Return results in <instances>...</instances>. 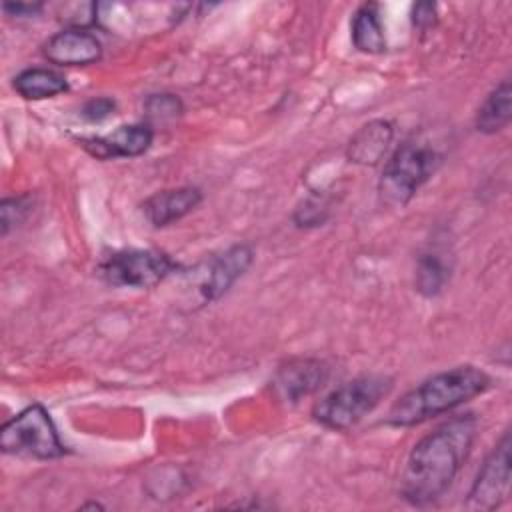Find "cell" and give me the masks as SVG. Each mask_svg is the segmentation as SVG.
I'll return each instance as SVG.
<instances>
[{
    "label": "cell",
    "mask_w": 512,
    "mask_h": 512,
    "mask_svg": "<svg viewBox=\"0 0 512 512\" xmlns=\"http://www.w3.org/2000/svg\"><path fill=\"white\" fill-rule=\"evenodd\" d=\"M478 430L474 414L446 420L426 434L410 452L402 478L400 494L414 506L438 500L454 482L470 454Z\"/></svg>",
    "instance_id": "6da1fadb"
},
{
    "label": "cell",
    "mask_w": 512,
    "mask_h": 512,
    "mask_svg": "<svg viewBox=\"0 0 512 512\" xmlns=\"http://www.w3.org/2000/svg\"><path fill=\"white\" fill-rule=\"evenodd\" d=\"M490 386L486 372L474 366H456L434 374L420 386L406 392L386 418L390 426H414L432 416L444 414L470 398L482 394Z\"/></svg>",
    "instance_id": "7a4b0ae2"
},
{
    "label": "cell",
    "mask_w": 512,
    "mask_h": 512,
    "mask_svg": "<svg viewBox=\"0 0 512 512\" xmlns=\"http://www.w3.org/2000/svg\"><path fill=\"white\" fill-rule=\"evenodd\" d=\"M438 164L440 154L430 142L416 138L406 140L384 164L378 182L380 200L392 208L408 204L418 188L434 174Z\"/></svg>",
    "instance_id": "3957f363"
},
{
    "label": "cell",
    "mask_w": 512,
    "mask_h": 512,
    "mask_svg": "<svg viewBox=\"0 0 512 512\" xmlns=\"http://www.w3.org/2000/svg\"><path fill=\"white\" fill-rule=\"evenodd\" d=\"M390 390L392 378L384 374H364L316 402L312 416L330 430H348L372 412Z\"/></svg>",
    "instance_id": "277c9868"
},
{
    "label": "cell",
    "mask_w": 512,
    "mask_h": 512,
    "mask_svg": "<svg viewBox=\"0 0 512 512\" xmlns=\"http://www.w3.org/2000/svg\"><path fill=\"white\" fill-rule=\"evenodd\" d=\"M0 448L4 454L54 460L64 456V444L44 406L32 404L0 428Z\"/></svg>",
    "instance_id": "5b68a950"
},
{
    "label": "cell",
    "mask_w": 512,
    "mask_h": 512,
    "mask_svg": "<svg viewBox=\"0 0 512 512\" xmlns=\"http://www.w3.org/2000/svg\"><path fill=\"white\" fill-rule=\"evenodd\" d=\"M176 262L158 250H120L100 264V276L110 286L150 288L176 270Z\"/></svg>",
    "instance_id": "8992f818"
},
{
    "label": "cell",
    "mask_w": 512,
    "mask_h": 512,
    "mask_svg": "<svg viewBox=\"0 0 512 512\" xmlns=\"http://www.w3.org/2000/svg\"><path fill=\"white\" fill-rule=\"evenodd\" d=\"M510 448H512L510 432H504L500 442L484 460L470 488L468 502H466L470 510H494L508 498L510 478H512Z\"/></svg>",
    "instance_id": "52a82bcc"
},
{
    "label": "cell",
    "mask_w": 512,
    "mask_h": 512,
    "mask_svg": "<svg viewBox=\"0 0 512 512\" xmlns=\"http://www.w3.org/2000/svg\"><path fill=\"white\" fill-rule=\"evenodd\" d=\"M254 252L246 244H236L222 254H216L196 266L192 278H196V288L202 302H212L220 298L228 288L248 270Z\"/></svg>",
    "instance_id": "ba28073f"
},
{
    "label": "cell",
    "mask_w": 512,
    "mask_h": 512,
    "mask_svg": "<svg viewBox=\"0 0 512 512\" xmlns=\"http://www.w3.org/2000/svg\"><path fill=\"white\" fill-rule=\"evenodd\" d=\"M42 54L58 66H86L100 60L102 44L84 28H66L44 44Z\"/></svg>",
    "instance_id": "9c48e42d"
},
{
    "label": "cell",
    "mask_w": 512,
    "mask_h": 512,
    "mask_svg": "<svg viewBox=\"0 0 512 512\" xmlns=\"http://www.w3.org/2000/svg\"><path fill=\"white\" fill-rule=\"evenodd\" d=\"M80 144L96 158H132L144 154L150 148L152 128L148 124H128L106 136L82 138Z\"/></svg>",
    "instance_id": "30bf717a"
},
{
    "label": "cell",
    "mask_w": 512,
    "mask_h": 512,
    "mask_svg": "<svg viewBox=\"0 0 512 512\" xmlns=\"http://www.w3.org/2000/svg\"><path fill=\"white\" fill-rule=\"evenodd\" d=\"M328 376V368L320 360L300 358L282 366L274 378L278 396L286 402H298L302 396L318 390Z\"/></svg>",
    "instance_id": "8fae6325"
},
{
    "label": "cell",
    "mask_w": 512,
    "mask_h": 512,
    "mask_svg": "<svg viewBox=\"0 0 512 512\" xmlns=\"http://www.w3.org/2000/svg\"><path fill=\"white\" fill-rule=\"evenodd\" d=\"M202 200V194L194 186H180V188H170L152 194L144 204V216L148 222L156 228L168 226L180 218H184L188 212H192Z\"/></svg>",
    "instance_id": "7c38bea8"
},
{
    "label": "cell",
    "mask_w": 512,
    "mask_h": 512,
    "mask_svg": "<svg viewBox=\"0 0 512 512\" xmlns=\"http://www.w3.org/2000/svg\"><path fill=\"white\" fill-rule=\"evenodd\" d=\"M394 130L392 124L386 120H372L364 124L348 144V158L354 164L374 166L386 154L392 142Z\"/></svg>",
    "instance_id": "4fadbf2b"
},
{
    "label": "cell",
    "mask_w": 512,
    "mask_h": 512,
    "mask_svg": "<svg viewBox=\"0 0 512 512\" xmlns=\"http://www.w3.org/2000/svg\"><path fill=\"white\" fill-rule=\"evenodd\" d=\"M510 118H512L510 80H502L478 108L476 130L484 134H496L508 126Z\"/></svg>",
    "instance_id": "5bb4252c"
},
{
    "label": "cell",
    "mask_w": 512,
    "mask_h": 512,
    "mask_svg": "<svg viewBox=\"0 0 512 512\" xmlns=\"http://www.w3.org/2000/svg\"><path fill=\"white\" fill-rule=\"evenodd\" d=\"M352 42L364 54H380L386 50L384 26L376 4H364L352 18Z\"/></svg>",
    "instance_id": "9a60e30c"
},
{
    "label": "cell",
    "mask_w": 512,
    "mask_h": 512,
    "mask_svg": "<svg viewBox=\"0 0 512 512\" xmlns=\"http://www.w3.org/2000/svg\"><path fill=\"white\" fill-rule=\"evenodd\" d=\"M14 90L26 100H44L68 90L62 74L48 68H28L14 78Z\"/></svg>",
    "instance_id": "2e32d148"
},
{
    "label": "cell",
    "mask_w": 512,
    "mask_h": 512,
    "mask_svg": "<svg viewBox=\"0 0 512 512\" xmlns=\"http://www.w3.org/2000/svg\"><path fill=\"white\" fill-rule=\"evenodd\" d=\"M450 278V264L438 250L424 252L416 266V290L424 296H436L442 292Z\"/></svg>",
    "instance_id": "e0dca14e"
},
{
    "label": "cell",
    "mask_w": 512,
    "mask_h": 512,
    "mask_svg": "<svg viewBox=\"0 0 512 512\" xmlns=\"http://www.w3.org/2000/svg\"><path fill=\"white\" fill-rule=\"evenodd\" d=\"M146 116L158 122L174 120L176 116L182 114V102L174 94H152L144 102Z\"/></svg>",
    "instance_id": "ac0fdd59"
},
{
    "label": "cell",
    "mask_w": 512,
    "mask_h": 512,
    "mask_svg": "<svg viewBox=\"0 0 512 512\" xmlns=\"http://www.w3.org/2000/svg\"><path fill=\"white\" fill-rule=\"evenodd\" d=\"M0 210H2V234H8V230L24 218V214L28 212V204L24 198H4Z\"/></svg>",
    "instance_id": "d6986e66"
},
{
    "label": "cell",
    "mask_w": 512,
    "mask_h": 512,
    "mask_svg": "<svg viewBox=\"0 0 512 512\" xmlns=\"http://www.w3.org/2000/svg\"><path fill=\"white\" fill-rule=\"evenodd\" d=\"M114 108H116V104H114L112 98L100 96V98L88 100V102L82 106L80 114H82V118H86V120H90V122H100V120L108 118L110 114H114Z\"/></svg>",
    "instance_id": "ffe728a7"
},
{
    "label": "cell",
    "mask_w": 512,
    "mask_h": 512,
    "mask_svg": "<svg viewBox=\"0 0 512 512\" xmlns=\"http://www.w3.org/2000/svg\"><path fill=\"white\" fill-rule=\"evenodd\" d=\"M412 22L420 30H426L436 24V4L432 2H418L412 6Z\"/></svg>",
    "instance_id": "44dd1931"
},
{
    "label": "cell",
    "mask_w": 512,
    "mask_h": 512,
    "mask_svg": "<svg viewBox=\"0 0 512 512\" xmlns=\"http://www.w3.org/2000/svg\"><path fill=\"white\" fill-rule=\"evenodd\" d=\"M4 12L10 14V16H16V18H24V16H34L42 10V4H24V2H16V4H10L6 2L4 6Z\"/></svg>",
    "instance_id": "7402d4cb"
}]
</instances>
